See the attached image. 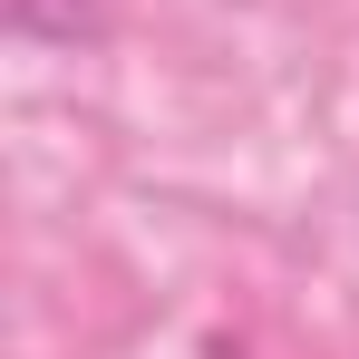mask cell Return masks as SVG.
I'll list each match as a JSON object with an SVG mask.
<instances>
[{"label":"cell","instance_id":"obj_1","mask_svg":"<svg viewBox=\"0 0 359 359\" xmlns=\"http://www.w3.org/2000/svg\"><path fill=\"white\" fill-rule=\"evenodd\" d=\"M0 20H10V39H39V49H88L107 29L97 0H0Z\"/></svg>","mask_w":359,"mask_h":359}]
</instances>
